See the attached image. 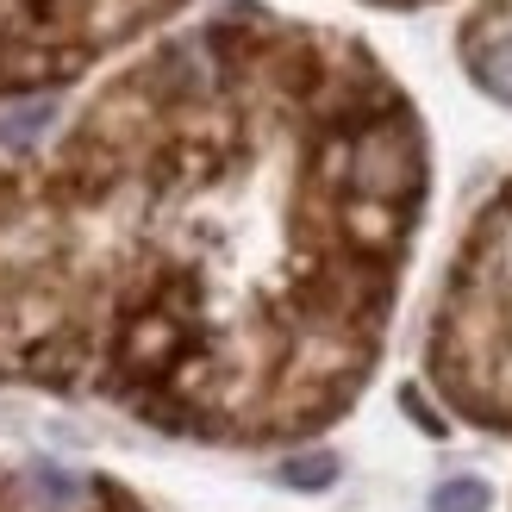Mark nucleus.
Listing matches in <instances>:
<instances>
[{
	"label": "nucleus",
	"mask_w": 512,
	"mask_h": 512,
	"mask_svg": "<svg viewBox=\"0 0 512 512\" xmlns=\"http://www.w3.org/2000/svg\"><path fill=\"white\" fill-rule=\"evenodd\" d=\"M488 481H469V475H456V481H444L438 494H431V512H488Z\"/></svg>",
	"instance_id": "nucleus-3"
},
{
	"label": "nucleus",
	"mask_w": 512,
	"mask_h": 512,
	"mask_svg": "<svg viewBox=\"0 0 512 512\" xmlns=\"http://www.w3.org/2000/svg\"><path fill=\"white\" fill-rule=\"evenodd\" d=\"M57 119V100H25V107H13V113H0V144L7 150H19V144H32L44 125Z\"/></svg>",
	"instance_id": "nucleus-1"
},
{
	"label": "nucleus",
	"mask_w": 512,
	"mask_h": 512,
	"mask_svg": "<svg viewBox=\"0 0 512 512\" xmlns=\"http://www.w3.org/2000/svg\"><path fill=\"white\" fill-rule=\"evenodd\" d=\"M32 494H38L44 506H75V500H82V481L63 475V469H38V475H32Z\"/></svg>",
	"instance_id": "nucleus-4"
},
{
	"label": "nucleus",
	"mask_w": 512,
	"mask_h": 512,
	"mask_svg": "<svg viewBox=\"0 0 512 512\" xmlns=\"http://www.w3.org/2000/svg\"><path fill=\"white\" fill-rule=\"evenodd\" d=\"M281 481H288V488H306V494H319V488H331V481H338V456H331V450H306V456H288V463H281Z\"/></svg>",
	"instance_id": "nucleus-2"
},
{
	"label": "nucleus",
	"mask_w": 512,
	"mask_h": 512,
	"mask_svg": "<svg viewBox=\"0 0 512 512\" xmlns=\"http://www.w3.org/2000/svg\"><path fill=\"white\" fill-rule=\"evenodd\" d=\"M481 82H488L500 100H512V38H500L488 57H481Z\"/></svg>",
	"instance_id": "nucleus-5"
}]
</instances>
